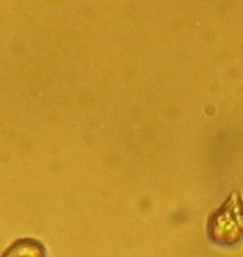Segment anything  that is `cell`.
<instances>
[{
    "label": "cell",
    "instance_id": "obj_2",
    "mask_svg": "<svg viewBox=\"0 0 243 257\" xmlns=\"http://www.w3.org/2000/svg\"><path fill=\"white\" fill-rule=\"evenodd\" d=\"M0 257H47L44 244L35 238L15 240Z\"/></svg>",
    "mask_w": 243,
    "mask_h": 257
},
{
    "label": "cell",
    "instance_id": "obj_1",
    "mask_svg": "<svg viewBox=\"0 0 243 257\" xmlns=\"http://www.w3.org/2000/svg\"><path fill=\"white\" fill-rule=\"evenodd\" d=\"M207 235L215 244L234 247L243 242V198L239 192L230 193L223 205L210 216Z\"/></svg>",
    "mask_w": 243,
    "mask_h": 257
}]
</instances>
